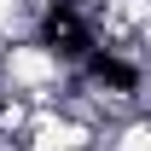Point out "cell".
Here are the masks:
<instances>
[{
    "mask_svg": "<svg viewBox=\"0 0 151 151\" xmlns=\"http://www.w3.org/2000/svg\"><path fill=\"white\" fill-rule=\"evenodd\" d=\"M139 47H145V58H151V18L139 23Z\"/></svg>",
    "mask_w": 151,
    "mask_h": 151,
    "instance_id": "obj_1",
    "label": "cell"
}]
</instances>
